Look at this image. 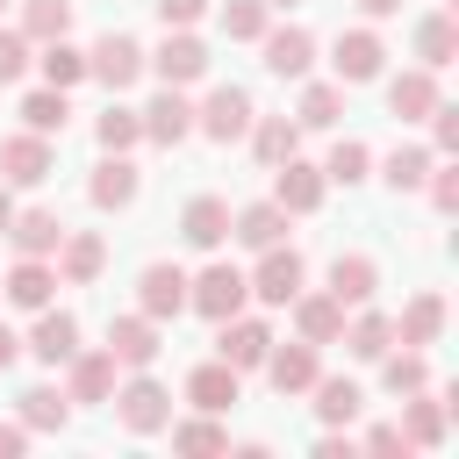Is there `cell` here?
Returning a JSON list of instances; mask_svg holds the SVG:
<instances>
[{"instance_id": "25", "label": "cell", "mask_w": 459, "mask_h": 459, "mask_svg": "<svg viewBox=\"0 0 459 459\" xmlns=\"http://www.w3.org/2000/svg\"><path fill=\"white\" fill-rule=\"evenodd\" d=\"M93 208H129L136 201V165L122 158V151H108V165H93Z\"/></svg>"}, {"instance_id": "54", "label": "cell", "mask_w": 459, "mask_h": 459, "mask_svg": "<svg viewBox=\"0 0 459 459\" xmlns=\"http://www.w3.org/2000/svg\"><path fill=\"white\" fill-rule=\"evenodd\" d=\"M265 7H294V0H265Z\"/></svg>"}, {"instance_id": "23", "label": "cell", "mask_w": 459, "mask_h": 459, "mask_svg": "<svg viewBox=\"0 0 459 459\" xmlns=\"http://www.w3.org/2000/svg\"><path fill=\"white\" fill-rule=\"evenodd\" d=\"M65 366H72V394L65 402H108L115 394V359L108 351H72Z\"/></svg>"}, {"instance_id": "28", "label": "cell", "mask_w": 459, "mask_h": 459, "mask_svg": "<svg viewBox=\"0 0 459 459\" xmlns=\"http://www.w3.org/2000/svg\"><path fill=\"white\" fill-rule=\"evenodd\" d=\"M50 287H57V273H50L43 258H22V265L7 273V301H14V308H50Z\"/></svg>"}, {"instance_id": "40", "label": "cell", "mask_w": 459, "mask_h": 459, "mask_svg": "<svg viewBox=\"0 0 459 459\" xmlns=\"http://www.w3.org/2000/svg\"><path fill=\"white\" fill-rule=\"evenodd\" d=\"M222 29H230V43H258L265 36V0H230L222 7Z\"/></svg>"}, {"instance_id": "31", "label": "cell", "mask_w": 459, "mask_h": 459, "mask_svg": "<svg viewBox=\"0 0 459 459\" xmlns=\"http://www.w3.org/2000/svg\"><path fill=\"white\" fill-rule=\"evenodd\" d=\"M22 122H29L36 136H57V129L72 122V100H65V86H43V93H29V100H22Z\"/></svg>"}, {"instance_id": "47", "label": "cell", "mask_w": 459, "mask_h": 459, "mask_svg": "<svg viewBox=\"0 0 459 459\" xmlns=\"http://www.w3.org/2000/svg\"><path fill=\"white\" fill-rule=\"evenodd\" d=\"M201 14H208V0H158V22L165 29H194Z\"/></svg>"}, {"instance_id": "15", "label": "cell", "mask_w": 459, "mask_h": 459, "mask_svg": "<svg viewBox=\"0 0 459 459\" xmlns=\"http://www.w3.org/2000/svg\"><path fill=\"white\" fill-rule=\"evenodd\" d=\"M143 136H151V143H186V136H194V108H186L179 86H165V93L143 108Z\"/></svg>"}, {"instance_id": "29", "label": "cell", "mask_w": 459, "mask_h": 459, "mask_svg": "<svg viewBox=\"0 0 459 459\" xmlns=\"http://www.w3.org/2000/svg\"><path fill=\"white\" fill-rule=\"evenodd\" d=\"M394 330H402V344H409V351L437 344V330H445V301H437V294H416V301L402 308V323H394Z\"/></svg>"}, {"instance_id": "46", "label": "cell", "mask_w": 459, "mask_h": 459, "mask_svg": "<svg viewBox=\"0 0 459 459\" xmlns=\"http://www.w3.org/2000/svg\"><path fill=\"white\" fill-rule=\"evenodd\" d=\"M430 151H459V108H430Z\"/></svg>"}, {"instance_id": "53", "label": "cell", "mask_w": 459, "mask_h": 459, "mask_svg": "<svg viewBox=\"0 0 459 459\" xmlns=\"http://www.w3.org/2000/svg\"><path fill=\"white\" fill-rule=\"evenodd\" d=\"M7 222H14V201H7V186H0V237H7Z\"/></svg>"}, {"instance_id": "49", "label": "cell", "mask_w": 459, "mask_h": 459, "mask_svg": "<svg viewBox=\"0 0 459 459\" xmlns=\"http://www.w3.org/2000/svg\"><path fill=\"white\" fill-rule=\"evenodd\" d=\"M430 201H437V208H459V172H437V186H430Z\"/></svg>"}, {"instance_id": "2", "label": "cell", "mask_w": 459, "mask_h": 459, "mask_svg": "<svg viewBox=\"0 0 459 459\" xmlns=\"http://www.w3.org/2000/svg\"><path fill=\"white\" fill-rule=\"evenodd\" d=\"M108 402H115L122 430H136V437H151V430H165V423H172V394H165L158 380H143V373H136L129 387H115Z\"/></svg>"}, {"instance_id": "10", "label": "cell", "mask_w": 459, "mask_h": 459, "mask_svg": "<svg viewBox=\"0 0 459 459\" xmlns=\"http://www.w3.org/2000/svg\"><path fill=\"white\" fill-rule=\"evenodd\" d=\"M136 301H143L151 323L179 316V308H186V273H179V265H143V273H136Z\"/></svg>"}, {"instance_id": "4", "label": "cell", "mask_w": 459, "mask_h": 459, "mask_svg": "<svg viewBox=\"0 0 459 459\" xmlns=\"http://www.w3.org/2000/svg\"><path fill=\"white\" fill-rule=\"evenodd\" d=\"M194 129H208L215 143H237V136L251 129V93H244V86H215V93L194 108Z\"/></svg>"}, {"instance_id": "16", "label": "cell", "mask_w": 459, "mask_h": 459, "mask_svg": "<svg viewBox=\"0 0 459 459\" xmlns=\"http://www.w3.org/2000/svg\"><path fill=\"white\" fill-rule=\"evenodd\" d=\"M179 237H186L194 251H215V244L230 237V201H215V194H194V201H186V215H179Z\"/></svg>"}, {"instance_id": "44", "label": "cell", "mask_w": 459, "mask_h": 459, "mask_svg": "<svg viewBox=\"0 0 459 459\" xmlns=\"http://www.w3.org/2000/svg\"><path fill=\"white\" fill-rule=\"evenodd\" d=\"M172 445H179V452H222V445H230V430H222V423H208V416H194V423H172Z\"/></svg>"}, {"instance_id": "13", "label": "cell", "mask_w": 459, "mask_h": 459, "mask_svg": "<svg viewBox=\"0 0 459 459\" xmlns=\"http://www.w3.org/2000/svg\"><path fill=\"white\" fill-rule=\"evenodd\" d=\"M287 308H294L301 344H337V330H344V301L337 294H294Z\"/></svg>"}, {"instance_id": "35", "label": "cell", "mask_w": 459, "mask_h": 459, "mask_svg": "<svg viewBox=\"0 0 459 459\" xmlns=\"http://www.w3.org/2000/svg\"><path fill=\"white\" fill-rule=\"evenodd\" d=\"M416 50H423V72L452 65V50H459V29H452V14H430V22L416 29Z\"/></svg>"}, {"instance_id": "43", "label": "cell", "mask_w": 459, "mask_h": 459, "mask_svg": "<svg viewBox=\"0 0 459 459\" xmlns=\"http://www.w3.org/2000/svg\"><path fill=\"white\" fill-rule=\"evenodd\" d=\"M387 359V351H380ZM416 387H430V366H423V351H402V359H387V394H416Z\"/></svg>"}, {"instance_id": "19", "label": "cell", "mask_w": 459, "mask_h": 459, "mask_svg": "<svg viewBox=\"0 0 459 459\" xmlns=\"http://www.w3.org/2000/svg\"><path fill=\"white\" fill-rule=\"evenodd\" d=\"M29 351H36L43 366H65V359L79 351V323H72L65 308H43V316H36V330H29Z\"/></svg>"}, {"instance_id": "32", "label": "cell", "mask_w": 459, "mask_h": 459, "mask_svg": "<svg viewBox=\"0 0 459 459\" xmlns=\"http://www.w3.org/2000/svg\"><path fill=\"white\" fill-rule=\"evenodd\" d=\"M402 437H409V445H437V437H445V402H437L430 387L409 394V423H402Z\"/></svg>"}, {"instance_id": "33", "label": "cell", "mask_w": 459, "mask_h": 459, "mask_svg": "<svg viewBox=\"0 0 459 459\" xmlns=\"http://www.w3.org/2000/svg\"><path fill=\"white\" fill-rule=\"evenodd\" d=\"M93 136H100V151H136V143H143V115L108 100V115L93 122Z\"/></svg>"}, {"instance_id": "11", "label": "cell", "mask_w": 459, "mask_h": 459, "mask_svg": "<svg viewBox=\"0 0 459 459\" xmlns=\"http://www.w3.org/2000/svg\"><path fill=\"white\" fill-rule=\"evenodd\" d=\"M380 57H387V50H380V36H373V29H344V36H337V50H330V65H337V86H359V79H373V72H380Z\"/></svg>"}, {"instance_id": "41", "label": "cell", "mask_w": 459, "mask_h": 459, "mask_svg": "<svg viewBox=\"0 0 459 459\" xmlns=\"http://www.w3.org/2000/svg\"><path fill=\"white\" fill-rule=\"evenodd\" d=\"M337 108H344V86H308L294 122H301V129H330V122H337Z\"/></svg>"}, {"instance_id": "20", "label": "cell", "mask_w": 459, "mask_h": 459, "mask_svg": "<svg viewBox=\"0 0 459 459\" xmlns=\"http://www.w3.org/2000/svg\"><path fill=\"white\" fill-rule=\"evenodd\" d=\"M308 57H316V36H308V29H273V36H265V72H273V79H301Z\"/></svg>"}, {"instance_id": "45", "label": "cell", "mask_w": 459, "mask_h": 459, "mask_svg": "<svg viewBox=\"0 0 459 459\" xmlns=\"http://www.w3.org/2000/svg\"><path fill=\"white\" fill-rule=\"evenodd\" d=\"M22 72H29V36L22 29H0V86L22 79Z\"/></svg>"}, {"instance_id": "30", "label": "cell", "mask_w": 459, "mask_h": 459, "mask_svg": "<svg viewBox=\"0 0 459 459\" xmlns=\"http://www.w3.org/2000/svg\"><path fill=\"white\" fill-rule=\"evenodd\" d=\"M359 409H366V394H359V380H323V373H316V416H323L330 430H337V423H351Z\"/></svg>"}, {"instance_id": "42", "label": "cell", "mask_w": 459, "mask_h": 459, "mask_svg": "<svg viewBox=\"0 0 459 459\" xmlns=\"http://www.w3.org/2000/svg\"><path fill=\"white\" fill-rule=\"evenodd\" d=\"M366 165H373V151L344 136V143L330 151V165H323V179H337V186H359V179H366Z\"/></svg>"}, {"instance_id": "24", "label": "cell", "mask_w": 459, "mask_h": 459, "mask_svg": "<svg viewBox=\"0 0 459 459\" xmlns=\"http://www.w3.org/2000/svg\"><path fill=\"white\" fill-rule=\"evenodd\" d=\"M244 136H251L258 165H287V158H294V143H301V122H287V115H265V122H258V115H251V129H244Z\"/></svg>"}, {"instance_id": "21", "label": "cell", "mask_w": 459, "mask_h": 459, "mask_svg": "<svg viewBox=\"0 0 459 459\" xmlns=\"http://www.w3.org/2000/svg\"><path fill=\"white\" fill-rule=\"evenodd\" d=\"M7 237H14V251H22V258H50V251L65 244V222H57L50 208H29V215H14V222H7Z\"/></svg>"}, {"instance_id": "3", "label": "cell", "mask_w": 459, "mask_h": 459, "mask_svg": "<svg viewBox=\"0 0 459 459\" xmlns=\"http://www.w3.org/2000/svg\"><path fill=\"white\" fill-rule=\"evenodd\" d=\"M136 72H143V43H136V36H100V43L86 50V79H100L108 93L136 86Z\"/></svg>"}, {"instance_id": "5", "label": "cell", "mask_w": 459, "mask_h": 459, "mask_svg": "<svg viewBox=\"0 0 459 459\" xmlns=\"http://www.w3.org/2000/svg\"><path fill=\"white\" fill-rule=\"evenodd\" d=\"M50 165H57V151H50V136H36V129L0 143V179H14V186H43Z\"/></svg>"}, {"instance_id": "12", "label": "cell", "mask_w": 459, "mask_h": 459, "mask_svg": "<svg viewBox=\"0 0 459 459\" xmlns=\"http://www.w3.org/2000/svg\"><path fill=\"white\" fill-rule=\"evenodd\" d=\"M273 172H280V179H273V201H280L287 215H308V208L323 201V186H330L323 165H301V158H287V165H273Z\"/></svg>"}, {"instance_id": "18", "label": "cell", "mask_w": 459, "mask_h": 459, "mask_svg": "<svg viewBox=\"0 0 459 459\" xmlns=\"http://www.w3.org/2000/svg\"><path fill=\"white\" fill-rule=\"evenodd\" d=\"M316 344H280V351H265V380L280 387V394H308L316 387Z\"/></svg>"}, {"instance_id": "1", "label": "cell", "mask_w": 459, "mask_h": 459, "mask_svg": "<svg viewBox=\"0 0 459 459\" xmlns=\"http://www.w3.org/2000/svg\"><path fill=\"white\" fill-rule=\"evenodd\" d=\"M244 294H251V280H244L237 265H208L201 280H186V308H194V316H208V323L237 316V308H244Z\"/></svg>"}, {"instance_id": "55", "label": "cell", "mask_w": 459, "mask_h": 459, "mask_svg": "<svg viewBox=\"0 0 459 459\" xmlns=\"http://www.w3.org/2000/svg\"><path fill=\"white\" fill-rule=\"evenodd\" d=\"M0 7H7V0H0Z\"/></svg>"}, {"instance_id": "27", "label": "cell", "mask_w": 459, "mask_h": 459, "mask_svg": "<svg viewBox=\"0 0 459 459\" xmlns=\"http://www.w3.org/2000/svg\"><path fill=\"white\" fill-rule=\"evenodd\" d=\"M387 108H394L402 122H423V115L437 108V79H430V72H402V79L387 86Z\"/></svg>"}, {"instance_id": "6", "label": "cell", "mask_w": 459, "mask_h": 459, "mask_svg": "<svg viewBox=\"0 0 459 459\" xmlns=\"http://www.w3.org/2000/svg\"><path fill=\"white\" fill-rule=\"evenodd\" d=\"M251 294H258L265 308H287V301L301 294V251L265 244V258H258V273H251Z\"/></svg>"}, {"instance_id": "17", "label": "cell", "mask_w": 459, "mask_h": 459, "mask_svg": "<svg viewBox=\"0 0 459 459\" xmlns=\"http://www.w3.org/2000/svg\"><path fill=\"white\" fill-rule=\"evenodd\" d=\"M373 287H380V265H373L366 251H337V258H330V294H337L344 308L373 301Z\"/></svg>"}, {"instance_id": "8", "label": "cell", "mask_w": 459, "mask_h": 459, "mask_svg": "<svg viewBox=\"0 0 459 459\" xmlns=\"http://www.w3.org/2000/svg\"><path fill=\"white\" fill-rule=\"evenodd\" d=\"M108 359L129 366V373H143V366L158 359V323H151V316H115V323H108Z\"/></svg>"}, {"instance_id": "34", "label": "cell", "mask_w": 459, "mask_h": 459, "mask_svg": "<svg viewBox=\"0 0 459 459\" xmlns=\"http://www.w3.org/2000/svg\"><path fill=\"white\" fill-rule=\"evenodd\" d=\"M72 29V7L65 0H22V36L29 43H50V36H65Z\"/></svg>"}, {"instance_id": "39", "label": "cell", "mask_w": 459, "mask_h": 459, "mask_svg": "<svg viewBox=\"0 0 459 459\" xmlns=\"http://www.w3.org/2000/svg\"><path fill=\"white\" fill-rule=\"evenodd\" d=\"M423 179H430V151H423V143H402V151L387 158V186L409 194V186H423Z\"/></svg>"}, {"instance_id": "52", "label": "cell", "mask_w": 459, "mask_h": 459, "mask_svg": "<svg viewBox=\"0 0 459 459\" xmlns=\"http://www.w3.org/2000/svg\"><path fill=\"white\" fill-rule=\"evenodd\" d=\"M366 14H402V0H359Z\"/></svg>"}, {"instance_id": "36", "label": "cell", "mask_w": 459, "mask_h": 459, "mask_svg": "<svg viewBox=\"0 0 459 459\" xmlns=\"http://www.w3.org/2000/svg\"><path fill=\"white\" fill-rule=\"evenodd\" d=\"M337 337H344V351H351V359H380V351H387V337H394V323H387V316H359V323H351V330H337Z\"/></svg>"}, {"instance_id": "14", "label": "cell", "mask_w": 459, "mask_h": 459, "mask_svg": "<svg viewBox=\"0 0 459 459\" xmlns=\"http://www.w3.org/2000/svg\"><path fill=\"white\" fill-rule=\"evenodd\" d=\"M237 380H244L237 366H222V359H208V366H194V373H186V402H194L201 416H222V409L237 402Z\"/></svg>"}, {"instance_id": "9", "label": "cell", "mask_w": 459, "mask_h": 459, "mask_svg": "<svg viewBox=\"0 0 459 459\" xmlns=\"http://www.w3.org/2000/svg\"><path fill=\"white\" fill-rule=\"evenodd\" d=\"M151 72L165 79V86H194L201 72H208V50L186 36V29H165V43H158V57H151Z\"/></svg>"}, {"instance_id": "22", "label": "cell", "mask_w": 459, "mask_h": 459, "mask_svg": "<svg viewBox=\"0 0 459 459\" xmlns=\"http://www.w3.org/2000/svg\"><path fill=\"white\" fill-rule=\"evenodd\" d=\"M100 265H108V244H100L93 230H79V237L65 230V244H57V280H72V287H86V280H93Z\"/></svg>"}, {"instance_id": "38", "label": "cell", "mask_w": 459, "mask_h": 459, "mask_svg": "<svg viewBox=\"0 0 459 459\" xmlns=\"http://www.w3.org/2000/svg\"><path fill=\"white\" fill-rule=\"evenodd\" d=\"M43 79H50V86H79V79H86V50H72L65 36H50V50H43Z\"/></svg>"}, {"instance_id": "48", "label": "cell", "mask_w": 459, "mask_h": 459, "mask_svg": "<svg viewBox=\"0 0 459 459\" xmlns=\"http://www.w3.org/2000/svg\"><path fill=\"white\" fill-rule=\"evenodd\" d=\"M366 452H409L402 423H373V430H366Z\"/></svg>"}, {"instance_id": "51", "label": "cell", "mask_w": 459, "mask_h": 459, "mask_svg": "<svg viewBox=\"0 0 459 459\" xmlns=\"http://www.w3.org/2000/svg\"><path fill=\"white\" fill-rule=\"evenodd\" d=\"M14 359H22V337H14L7 323H0V366H14Z\"/></svg>"}, {"instance_id": "50", "label": "cell", "mask_w": 459, "mask_h": 459, "mask_svg": "<svg viewBox=\"0 0 459 459\" xmlns=\"http://www.w3.org/2000/svg\"><path fill=\"white\" fill-rule=\"evenodd\" d=\"M29 445V423H0V459H14Z\"/></svg>"}, {"instance_id": "37", "label": "cell", "mask_w": 459, "mask_h": 459, "mask_svg": "<svg viewBox=\"0 0 459 459\" xmlns=\"http://www.w3.org/2000/svg\"><path fill=\"white\" fill-rule=\"evenodd\" d=\"M65 416H72V409H65L57 387H29V394H22V423H29V430H65Z\"/></svg>"}, {"instance_id": "26", "label": "cell", "mask_w": 459, "mask_h": 459, "mask_svg": "<svg viewBox=\"0 0 459 459\" xmlns=\"http://www.w3.org/2000/svg\"><path fill=\"white\" fill-rule=\"evenodd\" d=\"M280 230H287V208H280V201H251L244 215H230V237H237V244H251V251L280 244Z\"/></svg>"}, {"instance_id": "7", "label": "cell", "mask_w": 459, "mask_h": 459, "mask_svg": "<svg viewBox=\"0 0 459 459\" xmlns=\"http://www.w3.org/2000/svg\"><path fill=\"white\" fill-rule=\"evenodd\" d=\"M265 351H273V330H265V323H251V316H222V337H215V359H222V366L251 373V366H265Z\"/></svg>"}]
</instances>
